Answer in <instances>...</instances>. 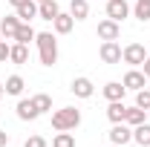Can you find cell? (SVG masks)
I'll return each mask as SVG.
<instances>
[{"label":"cell","mask_w":150,"mask_h":147,"mask_svg":"<svg viewBox=\"0 0 150 147\" xmlns=\"http://www.w3.org/2000/svg\"><path fill=\"white\" fill-rule=\"evenodd\" d=\"M35 43H38V58L43 66H55L58 64V40L52 32H38L35 35Z\"/></svg>","instance_id":"6da1fadb"},{"label":"cell","mask_w":150,"mask_h":147,"mask_svg":"<svg viewBox=\"0 0 150 147\" xmlns=\"http://www.w3.org/2000/svg\"><path fill=\"white\" fill-rule=\"evenodd\" d=\"M81 124V110H75V107H64V110L52 112V130H75Z\"/></svg>","instance_id":"7a4b0ae2"},{"label":"cell","mask_w":150,"mask_h":147,"mask_svg":"<svg viewBox=\"0 0 150 147\" xmlns=\"http://www.w3.org/2000/svg\"><path fill=\"white\" fill-rule=\"evenodd\" d=\"M144 58H147V49H144L142 43H127V46L121 49V61L130 64V66H142Z\"/></svg>","instance_id":"3957f363"},{"label":"cell","mask_w":150,"mask_h":147,"mask_svg":"<svg viewBox=\"0 0 150 147\" xmlns=\"http://www.w3.org/2000/svg\"><path fill=\"white\" fill-rule=\"evenodd\" d=\"M107 18L121 23L124 18H130V3L127 0H107Z\"/></svg>","instance_id":"277c9868"},{"label":"cell","mask_w":150,"mask_h":147,"mask_svg":"<svg viewBox=\"0 0 150 147\" xmlns=\"http://www.w3.org/2000/svg\"><path fill=\"white\" fill-rule=\"evenodd\" d=\"M98 55H101V61L104 64H121V46L115 43V40H104L101 43V49H98Z\"/></svg>","instance_id":"5b68a950"},{"label":"cell","mask_w":150,"mask_h":147,"mask_svg":"<svg viewBox=\"0 0 150 147\" xmlns=\"http://www.w3.org/2000/svg\"><path fill=\"white\" fill-rule=\"evenodd\" d=\"M107 136H110V144H121L124 147L127 141H133V127L121 121V124H112V130L107 133Z\"/></svg>","instance_id":"8992f818"},{"label":"cell","mask_w":150,"mask_h":147,"mask_svg":"<svg viewBox=\"0 0 150 147\" xmlns=\"http://www.w3.org/2000/svg\"><path fill=\"white\" fill-rule=\"evenodd\" d=\"M95 35L101 37V40H118V35H121V23H115V20H101L98 23V29H95Z\"/></svg>","instance_id":"52a82bcc"},{"label":"cell","mask_w":150,"mask_h":147,"mask_svg":"<svg viewBox=\"0 0 150 147\" xmlns=\"http://www.w3.org/2000/svg\"><path fill=\"white\" fill-rule=\"evenodd\" d=\"M127 90H133V92H139V90H144L147 87V75L142 72V69H130V72L124 75V81H121Z\"/></svg>","instance_id":"ba28073f"},{"label":"cell","mask_w":150,"mask_h":147,"mask_svg":"<svg viewBox=\"0 0 150 147\" xmlns=\"http://www.w3.org/2000/svg\"><path fill=\"white\" fill-rule=\"evenodd\" d=\"M18 29H20V18L18 15H6V18L0 20V35L6 37V40H15Z\"/></svg>","instance_id":"9c48e42d"},{"label":"cell","mask_w":150,"mask_h":147,"mask_svg":"<svg viewBox=\"0 0 150 147\" xmlns=\"http://www.w3.org/2000/svg\"><path fill=\"white\" fill-rule=\"evenodd\" d=\"M61 15V6H58V0H43V3H38V18L40 20H52Z\"/></svg>","instance_id":"30bf717a"},{"label":"cell","mask_w":150,"mask_h":147,"mask_svg":"<svg viewBox=\"0 0 150 147\" xmlns=\"http://www.w3.org/2000/svg\"><path fill=\"white\" fill-rule=\"evenodd\" d=\"M69 90H72V95H75V98H93L95 87H93V81H90V78H75Z\"/></svg>","instance_id":"8fae6325"},{"label":"cell","mask_w":150,"mask_h":147,"mask_svg":"<svg viewBox=\"0 0 150 147\" xmlns=\"http://www.w3.org/2000/svg\"><path fill=\"white\" fill-rule=\"evenodd\" d=\"M15 110H18V118H20V121H35L38 115H40V112L35 110V104H32V98H20Z\"/></svg>","instance_id":"7c38bea8"},{"label":"cell","mask_w":150,"mask_h":147,"mask_svg":"<svg viewBox=\"0 0 150 147\" xmlns=\"http://www.w3.org/2000/svg\"><path fill=\"white\" fill-rule=\"evenodd\" d=\"M52 26H55L58 35H69V32H72V26H75V18L69 15V12H61V15L52 20Z\"/></svg>","instance_id":"4fadbf2b"},{"label":"cell","mask_w":150,"mask_h":147,"mask_svg":"<svg viewBox=\"0 0 150 147\" xmlns=\"http://www.w3.org/2000/svg\"><path fill=\"white\" fill-rule=\"evenodd\" d=\"M9 61L18 64V66H23V64L29 61V46H26V43H12V49H9Z\"/></svg>","instance_id":"5bb4252c"},{"label":"cell","mask_w":150,"mask_h":147,"mask_svg":"<svg viewBox=\"0 0 150 147\" xmlns=\"http://www.w3.org/2000/svg\"><path fill=\"white\" fill-rule=\"evenodd\" d=\"M15 15L20 18V23H29L32 18H38V3H35V0H26L23 6L15 9Z\"/></svg>","instance_id":"9a60e30c"},{"label":"cell","mask_w":150,"mask_h":147,"mask_svg":"<svg viewBox=\"0 0 150 147\" xmlns=\"http://www.w3.org/2000/svg\"><path fill=\"white\" fill-rule=\"evenodd\" d=\"M124 115H127L124 101H110V107H107V118H110L112 124H121V121H124Z\"/></svg>","instance_id":"2e32d148"},{"label":"cell","mask_w":150,"mask_h":147,"mask_svg":"<svg viewBox=\"0 0 150 147\" xmlns=\"http://www.w3.org/2000/svg\"><path fill=\"white\" fill-rule=\"evenodd\" d=\"M144 121H147V110H142V107H127L124 124H130V127H139V124H144Z\"/></svg>","instance_id":"e0dca14e"},{"label":"cell","mask_w":150,"mask_h":147,"mask_svg":"<svg viewBox=\"0 0 150 147\" xmlns=\"http://www.w3.org/2000/svg\"><path fill=\"white\" fill-rule=\"evenodd\" d=\"M124 92H127V87H124L121 81H110V84L104 87V98H107V101H121Z\"/></svg>","instance_id":"ac0fdd59"},{"label":"cell","mask_w":150,"mask_h":147,"mask_svg":"<svg viewBox=\"0 0 150 147\" xmlns=\"http://www.w3.org/2000/svg\"><path fill=\"white\" fill-rule=\"evenodd\" d=\"M133 141L139 147H150V124H139V127H133Z\"/></svg>","instance_id":"d6986e66"},{"label":"cell","mask_w":150,"mask_h":147,"mask_svg":"<svg viewBox=\"0 0 150 147\" xmlns=\"http://www.w3.org/2000/svg\"><path fill=\"white\" fill-rule=\"evenodd\" d=\"M69 15H72L75 20H87L90 3H87V0H69Z\"/></svg>","instance_id":"ffe728a7"},{"label":"cell","mask_w":150,"mask_h":147,"mask_svg":"<svg viewBox=\"0 0 150 147\" xmlns=\"http://www.w3.org/2000/svg\"><path fill=\"white\" fill-rule=\"evenodd\" d=\"M3 87H6V95H23V87H26V81H23L20 75H9Z\"/></svg>","instance_id":"44dd1931"},{"label":"cell","mask_w":150,"mask_h":147,"mask_svg":"<svg viewBox=\"0 0 150 147\" xmlns=\"http://www.w3.org/2000/svg\"><path fill=\"white\" fill-rule=\"evenodd\" d=\"M35 29H32V26H29V23H20V29H18V35H15V43H26V46H29V43H32V40H35Z\"/></svg>","instance_id":"7402d4cb"},{"label":"cell","mask_w":150,"mask_h":147,"mask_svg":"<svg viewBox=\"0 0 150 147\" xmlns=\"http://www.w3.org/2000/svg\"><path fill=\"white\" fill-rule=\"evenodd\" d=\"M32 104H35V110L40 112V115L52 110V98H49L46 92H38V95H32Z\"/></svg>","instance_id":"603a6c76"},{"label":"cell","mask_w":150,"mask_h":147,"mask_svg":"<svg viewBox=\"0 0 150 147\" xmlns=\"http://www.w3.org/2000/svg\"><path fill=\"white\" fill-rule=\"evenodd\" d=\"M52 147H75V136L69 130H61L55 139H52Z\"/></svg>","instance_id":"cb8c5ba5"},{"label":"cell","mask_w":150,"mask_h":147,"mask_svg":"<svg viewBox=\"0 0 150 147\" xmlns=\"http://www.w3.org/2000/svg\"><path fill=\"white\" fill-rule=\"evenodd\" d=\"M136 107H142V110H150V90H147V87L136 92Z\"/></svg>","instance_id":"d4e9b609"},{"label":"cell","mask_w":150,"mask_h":147,"mask_svg":"<svg viewBox=\"0 0 150 147\" xmlns=\"http://www.w3.org/2000/svg\"><path fill=\"white\" fill-rule=\"evenodd\" d=\"M133 15H136V18L142 20V23H147V20H150V6H147V3H136Z\"/></svg>","instance_id":"484cf974"},{"label":"cell","mask_w":150,"mask_h":147,"mask_svg":"<svg viewBox=\"0 0 150 147\" xmlns=\"http://www.w3.org/2000/svg\"><path fill=\"white\" fill-rule=\"evenodd\" d=\"M23 147H49V141H46L43 136H29V139L23 141Z\"/></svg>","instance_id":"4316f807"},{"label":"cell","mask_w":150,"mask_h":147,"mask_svg":"<svg viewBox=\"0 0 150 147\" xmlns=\"http://www.w3.org/2000/svg\"><path fill=\"white\" fill-rule=\"evenodd\" d=\"M9 49H12V46L6 43V37H0V64H6V61H9Z\"/></svg>","instance_id":"83f0119b"},{"label":"cell","mask_w":150,"mask_h":147,"mask_svg":"<svg viewBox=\"0 0 150 147\" xmlns=\"http://www.w3.org/2000/svg\"><path fill=\"white\" fill-rule=\"evenodd\" d=\"M142 72H144V75H147V78H150V55L144 58V64H142Z\"/></svg>","instance_id":"f1b7e54d"},{"label":"cell","mask_w":150,"mask_h":147,"mask_svg":"<svg viewBox=\"0 0 150 147\" xmlns=\"http://www.w3.org/2000/svg\"><path fill=\"white\" fill-rule=\"evenodd\" d=\"M9 144V133H6V130H0V147H6Z\"/></svg>","instance_id":"f546056e"},{"label":"cell","mask_w":150,"mask_h":147,"mask_svg":"<svg viewBox=\"0 0 150 147\" xmlns=\"http://www.w3.org/2000/svg\"><path fill=\"white\" fill-rule=\"evenodd\" d=\"M9 3H12V6L18 9V6H23V3H26V0H9Z\"/></svg>","instance_id":"4dcf8cb0"},{"label":"cell","mask_w":150,"mask_h":147,"mask_svg":"<svg viewBox=\"0 0 150 147\" xmlns=\"http://www.w3.org/2000/svg\"><path fill=\"white\" fill-rule=\"evenodd\" d=\"M3 95H6V87H3V84H0V98H3Z\"/></svg>","instance_id":"1f68e13d"},{"label":"cell","mask_w":150,"mask_h":147,"mask_svg":"<svg viewBox=\"0 0 150 147\" xmlns=\"http://www.w3.org/2000/svg\"><path fill=\"white\" fill-rule=\"evenodd\" d=\"M136 3H147V6H150V0H136Z\"/></svg>","instance_id":"d6a6232c"},{"label":"cell","mask_w":150,"mask_h":147,"mask_svg":"<svg viewBox=\"0 0 150 147\" xmlns=\"http://www.w3.org/2000/svg\"><path fill=\"white\" fill-rule=\"evenodd\" d=\"M110 147H121V144H110Z\"/></svg>","instance_id":"836d02e7"},{"label":"cell","mask_w":150,"mask_h":147,"mask_svg":"<svg viewBox=\"0 0 150 147\" xmlns=\"http://www.w3.org/2000/svg\"><path fill=\"white\" fill-rule=\"evenodd\" d=\"M35 3H43V0H35Z\"/></svg>","instance_id":"e575fe53"}]
</instances>
